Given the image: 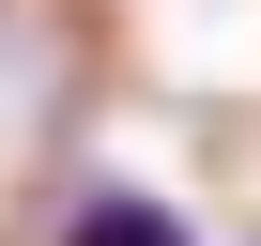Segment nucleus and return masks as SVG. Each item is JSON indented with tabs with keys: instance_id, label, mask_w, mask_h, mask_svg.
Wrapping results in <instances>:
<instances>
[{
	"instance_id": "f257e3e1",
	"label": "nucleus",
	"mask_w": 261,
	"mask_h": 246,
	"mask_svg": "<svg viewBox=\"0 0 261 246\" xmlns=\"http://www.w3.org/2000/svg\"><path fill=\"white\" fill-rule=\"evenodd\" d=\"M62 246H200V231H185L154 185H92V200L62 215Z\"/></svg>"
}]
</instances>
